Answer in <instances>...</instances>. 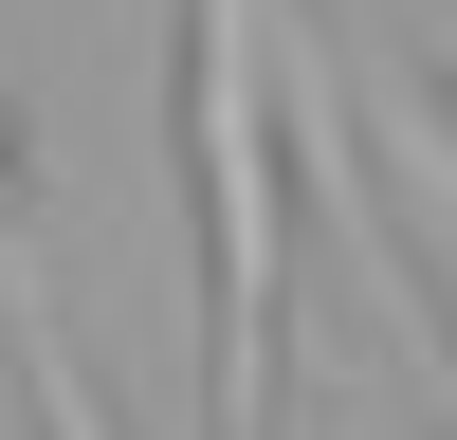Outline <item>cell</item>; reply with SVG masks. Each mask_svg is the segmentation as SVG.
Masks as SVG:
<instances>
[{
    "instance_id": "obj_3",
    "label": "cell",
    "mask_w": 457,
    "mask_h": 440,
    "mask_svg": "<svg viewBox=\"0 0 457 440\" xmlns=\"http://www.w3.org/2000/svg\"><path fill=\"white\" fill-rule=\"evenodd\" d=\"M0 367H19L37 440H110V403H92V367H73V330H55V275H37V257H0Z\"/></svg>"
},
{
    "instance_id": "obj_1",
    "label": "cell",
    "mask_w": 457,
    "mask_h": 440,
    "mask_svg": "<svg viewBox=\"0 0 457 440\" xmlns=\"http://www.w3.org/2000/svg\"><path fill=\"white\" fill-rule=\"evenodd\" d=\"M275 0H183V183H202V440H275L293 183H275Z\"/></svg>"
},
{
    "instance_id": "obj_2",
    "label": "cell",
    "mask_w": 457,
    "mask_h": 440,
    "mask_svg": "<svg viewBox=\"0 0 457 440\" xmlns=\"http://www.w3.org/2000/svg\"><path fill=\"white\" fill-rule=\"evenodd\" d=\"M348 129L385 147V202L439 239V293H457V110H439V73H421V55H366V73H348Z\"/></svg>"
},
{
    "instance_id": "obj_5",
    "label": "cell",
    "mask_w": 457,
    "mask_h": 440,
    "mask_svg": "<svg viewBox=\"0 0 457 440\" xmlns=\"http://www.w3.org/2000/svg\"><path fill=\"white\" fill-rule=\"evenodd\" d=\"M439 19H457V0H439Z\"/></svg>"
},
{
    "instance_id": "obj_4",
    "label": "cell",
    "mask_w": 457,
    "mask_h": 440,
    "mask_svg": "<svg viewBox=\"0 0 457 440\" xmlns=\"http://www.w3.org/2000/svg\"><path fill=\"white\" fill-rule=\"evenodd\" d=\"M0 202H19V110H0Z\"/></svg>"
}]
</instances>
